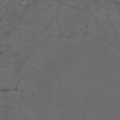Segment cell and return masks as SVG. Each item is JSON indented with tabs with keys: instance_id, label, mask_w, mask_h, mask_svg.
<instances>
[]
</instances>
